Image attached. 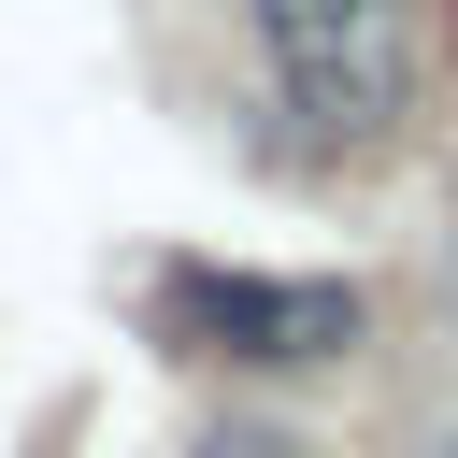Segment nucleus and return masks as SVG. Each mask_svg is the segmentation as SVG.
<instances>
[{
  "instance_id": "7ed1b4c3",
  "label": "nucleus",
  "mask_w": 458,
  "mask_h": 458,
  "mask_svg": "<svg viewBox=\"0 0 458 458\" xmlns=\"http://www.w3.org/2000/svg\"><path fill=\"white\" fill-rule=\"evenodd\" d=\"M186 458H315V444H301V429H243V415H229V429H200Z\"/></svg>"
},
{
  "instance_id": "f257e3e1",
  "label": "nucleus",
  "mask_w": 458,
  "mask_h": 458,
  "mask_svg": "<svg viewBox=\"0 0 458 458\" xmlns=\"http://www.w3.org/2000/svg\"><path fill=\"white\" fill-rule=\"evenodd\" d=\"M258 57H272V86H286L329 143L401 129L415 86H429V29H415V0H258Z\"/></svg>"
},
{
  "instance_id": "f03ea898",
  "label": "nucleus",
  "mask_w": 458,
  "mask_h": 458,
  "mask_svg": "<svg viewBox=\"0 0 458 458\" xmlns=\"http://www.w3.org/2000/svg\"><path fill=\"white\" fill-rule=\"evenodd\" d=\"M157 329L186 358H229V372H315L372 329V301L344 272H229V258H172L157 272Z\"/></svg>"
}]
</instances>
